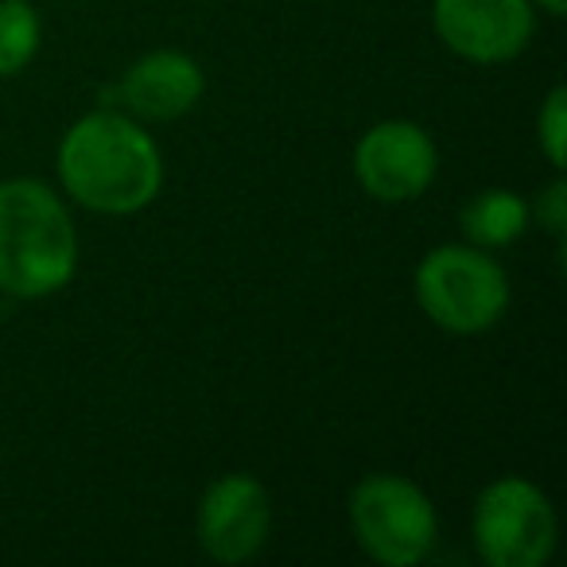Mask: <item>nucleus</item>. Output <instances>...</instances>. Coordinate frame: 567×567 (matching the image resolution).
<instances>
[{
    "mask_svg": "<svg viewBox=\"0 0 567 567\" xmlns=\"http://www.w3.org/2000/svg\"><path fill=\"white\" fill-rule=\"evenodd\" d=\"M55 167L74 203L113 218L152 206L164 187L159 144L125 110H94L74 121Z\"/></svg>",
    "mask_w": 567,
    "mask_h": 567,
    "instance_id": "1",
    "label": "nucleus"
},
{
    "mask_svg": "<svg viewBox=\"0 0 567 567\" xmlns=\"http://www.w3.org/2000/svg\"><path fill=\"white\" fill-rule=\"evenodd\" d=\"M79 268V229L66 203L40 179L0 183V292L48 300Z\"/></svg>",
    "mask_w": 567,
    "mask_h": 567,
    "instance_id": "2",
    "label": "nucleus"
},
{
    "mask_svg": "<svg viewBox=\"0 0 567 567\" xmlns=\"http://www.w3.org/2000/svg\"><path fill=\"white\" fill-rule=\"evenodd\" d=\"M416 303L440 331L482 334L509 308V276L478 245H435L416 265Z\"/></svg>",
    "mask_w": 567,
    "mask_h": 567,
    "instance_id": "3",
    "label": "nucleus"
},
{
    "mask_svg": "<svg viewBox=\"0 0 567 567\" xmlns=\"http://www.w3.org/2000/svg\"><path fill=\"white\" fill-rule=\"evenodd\" d=\"M350 528L381 567H416L440 540V517L424 489L404 474H365L350 494Z\"/></svg>",
    "mask_w": 567,
    "mask_h": 567,
    "instance_id": "4",
    "label": "nucleus"
},
{
    "mask_svg": "<svg viewBox=\"0 0 567 567\" xmlns=\"http://www.w3.org/2000/svg\"><path fill=\"white\" fill-rule=\"evenodd\" d=\"M474 548L489 567H544L556 551L559 525L548 494L536 482L505 474L474 502Z\"/></svg>",
    "mask_w": 567,
    "mask_h": 567,
    "instance_id": "5",
    "label": "nucleus"
},
{
    "mask_svg": "<svg viewBox=\"0 0 567 567\" xmlns=\"http://www.w3.org/2000/svg\"><path fill=\"white\" fill-rule=\"evenodd\" d=\"M432 28L447 51L478 66L513 63L533 43V0H432Z\"/></svg>",
    "mask_w": 567,
    "mask_h": 567,
    "instance_id": "6",
    "label": "nucleus"
},
{
    "mask_svg": "<svg viewBox=\"0 0 567 567\" xmlns=\"http://www.w3.org/2000/svg\"><path fill=\"white\" fill-rule=\"evenodd\" d=\"M440 148L416 121H381L365 128L354 148V175L378 203H412L432 187Z\"/></svg>",
    "mask_w": 567,
    "mask_h": 567,
    "instance_id": "7",
    "label": "nucleus"
},
{
    "mask_svg": "<svg viewBox=\"0 0 567 567\" xmlns=\"http://www.w3.org/2000/svg\"><path fill=\"white\" fill-rule=\"evenodd\" d=\"M198 544L210 559L234 567L252 559L272 533V497L252 474H221L195 509Z\"/></svg>",
    "mask_w": 567,
    "mask_h": 567,
    "instance_id": "8",
    "label": "nucleus"
},
{
    "mask_svg": "<svg viewBox=\"0 0 567 567\" xmlns=\"http://www.w3.org/2000/svg\"><path fill=\"white\" fill-rule=\"evenodd\" d=\"M203 66L183 51H152L121 74L117 105L141 121H175L203 102Z\"/></svg>",
    "mask_w": 567,
    "mask_h": 567,
    "instance_id": "9",
    "label": "nucleus"
},
{
    "mask_svg": "<svg viewBox=\"0 0 567 567\" xmlns=\"http://www.w3.org/2000/svg\"><path fill=\"white\" fill-rule=\"evenodd\" d=\"M533 221V206L509 187H489L474 195L458 214V229L478 249H505L513 245Z\"/></svg>",
    "mask_w": 567,
    "mask_h": 567,
    "instance_id": "10",
    "label": "nucleus"
},
{
    "mask_svg": "<svg viewBox=\"0 0 567 567\" xmlns=\"http://www.w3.org/2000/svg\"><path fill=\"white\" fill-rule=\"evenodd\" d=\"M43 40L40 12L28 0H0V79L20 74Z\"/></svg>",
    "mask_w": 567,
    "mask_h": 567,
    "instance_id": "11",
    "label": "nucleus"
},
{
    "mask_svg": "<svg viewBox=\"0 0 567 567\" xmlns=\"http://www.w3.org/2000/svg\"><path fill=\"white\" fill-rule=\"evenodd\" d=\"M536 141H540L544 156L556 172H564L567 159V90L551 86L544 97L540 113H536Z\"/></svg>",
    "mask_w": 567,
    "mask_h": 567,
    "instance_id": "12",
    "label": "nucleus"
},
{
    "mask_svg": "<svg viewBox=\"0 0 567 567\" xmlns=\"http://www.w3.org/2000/svg\"><path fill=\"white\" fill-rule=\"evenodd\" d=\"M536 218L544 221V229H548L551 237H556L559 245H564V229H567V183L551 179L548 190L540 195V203H536Z\"/></svg>",
    "mask_w": 567,
    "mask_h": 567,
    "instance_id": "13",
    "label": "nucleus"
},
{
    "mask_svg": "<svg viewBox=\"0 0 567 567\" xmlns=\"http://www.w3.org/2000/svg\"><path fill=\"white\" fill-rule=\"evenodd\" d=\"M533 9L548 12V17H564V12H567V0H533Z\"/></svg>",
    "mask_w": 567,
    "mask_h": 567,
    "instance_id": "14",
    "label": "nucleus"
}]
</instances>
